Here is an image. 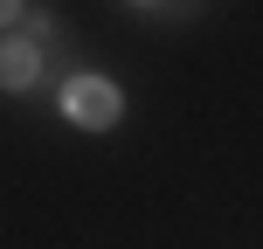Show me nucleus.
Masks as SVG:
<instances>
[{
	"mask_svg": "<svg viewBox=\"0 0 263 249\" xmlns=\"http://www.w3.org/2000/svg\"><path fill=\"white\" fill-rule=\"evenodd\" d=\"M63 118L83 125V131H111L125 118V97H118V83H104V76H69L63 83Z\"/></svg>",
	"mask_w": 263,
	"mask_h": 249,
	"instance_id": "f257e3e1",
	"label": "nucleus"
},
{
	"mask_svg": "<svg viewBox=\"0 0 263 249\" xmlns=\"http://www.w3.org/2000/svg\"><path fill=\"white\" fill-rule=\"evenodd\" d=\"M42 76V49L35 42H0V90H28Z\"/></svg>",
	"mask_w": 263,
	"mask_h": 249,
	"instance_id": "f03ea898",
	"label": "nucleus"
},
{
	"mask_svg": "<svg viewBox=\"0 0 263 249\" xmlns=\"http://www.w3.org/2000/svg\"><path fill=\"white\" fill-rule=\"evenodd\" d=\"M14 14H21V0H0V28H7V21H14Z\"/></svg>",
	"mask_w": 263,
	"mask_h": 249,
	"instance_id": "7ed1b4c3",
	"label": "nucleus"
}]
</instances>
